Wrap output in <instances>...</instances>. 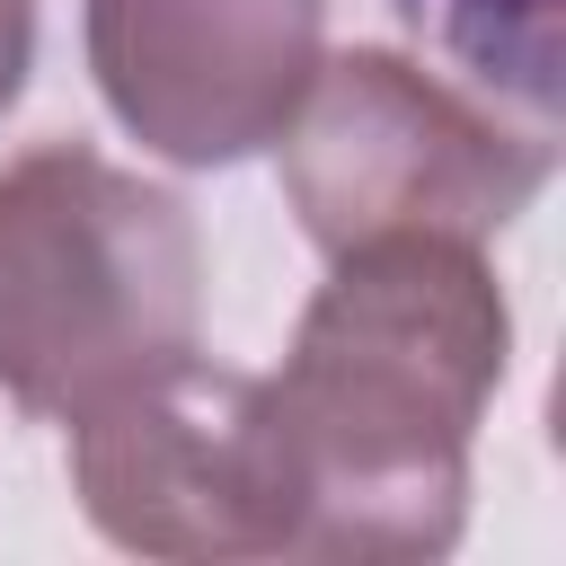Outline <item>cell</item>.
<instances>
[{"label": "cell", "mask_w": 566, "mask_h": 566, "mask_svg": "<svg viewBox=\"0 0 566 566\" xmlns=\"http://www.w3.org/2000/svg\"><path fill=\"white\" fill-rule=\"evenodd\" d=\"M513 363V301L469 239H363L327 256L274 389L292 557L416 566L460 548L469 442Z\"/></svg>", "instance_id": "obj_1"}, {"label": "cell", "mask_w": 566, "mask_h": 566, "mask_svg": "<svg viewBox=\"0 0 566 566\" xmlns=\"http://www.w3.org/2000/svg\"><path fill=\"white\" fill-rule=\"evenodd\" d=\"M203 336V230L177 186L88 142H35L0 168V398L80 416L115 380Z\"/></svg>", "instance_id": "obj_2"}, {"label": "cell", "mask_w": 566, "mask_h": 566, "mask_svg": "<svg viewBox=\"0 0 566 566\" xmlns=\"http://www.w3.org/2000/svg\"><path fill=\"white\" fill-rule=\"evenodd\" d=\"M274 159L283 203L318 256L398 230L486 248L539 203L557 133L504 115L451 71H424L416 53L354 44L310 71L292 124L274 133Z\"/></svg>", "instance_id": "obj_3"}, {"label": "cell", "mask_w": 566, "mask_h": 566, "mask_svg": "<svg viewBox=\"0 0 566 566\" xmlns=\"http://www.w3.org/2000/svg\"><path fill=\"white\" fill-rule=\"evenodd\" d=\"M62 433L71 495L106 548L168 566L292 557V460L256 371L186 345L62 416Z\"/></svg>", "instance_id": "obj_4"}, {"label": "cell", "mask_w": 566, "mask_h": 566, "mask_svg": "<svg viewBox=\"0 0 566 566\" xmlns=\"http://www.w3.org/2000/svg\"><path fill=\"white\" fill-rule=\"evenodd\" d=\"M106 115L168 168L274 150L327 62V0H80Z\"/></svg>", "instance_id": "obj_5"}, {"label": "cell", "mask_w": 566, "mask_h": 566, "mask_svg": "<svg viewBox=\"0 0 566 566\" xmlns=\"http://www.w3.org/2000/svg\"><path fill=\"white\" fill-rule=\"evenodd\" d=\"M389 9L407 18L416 44H433L451 62V80H469L504 115L557 133V18H566V0H389Z\"/></svg>", "instance_id": "obj_6"}, {"label": "cell", "mask_w": 566, "mask_h": 566, "mask_svg": "<svg viewBox=\"0 0 566 566\" xmlns=\"http://www.w3.org/2000/svg\"><path fill=\"white\" fill-rule=\"evenodd\" d=\"M35 71V0H0V115L27 97Z\"/></svg>", "instance_id": "obj_7"}]
</instances>
